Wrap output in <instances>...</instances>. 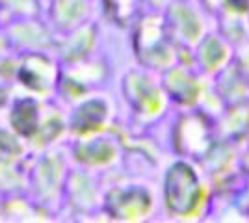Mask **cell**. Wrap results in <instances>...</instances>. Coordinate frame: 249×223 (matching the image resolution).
Returning a JSON list of instances; mask_svg holds the SVG:
<instances>
[{"mask_svg":"<svg viewBox=\"0 0 249 223\" xmlns=\"http://www.w3.org/2000/svg\"><path fill=\"white\" fill-rule=\"evenodd\" d=\"M34 119H36V114H34V104L24 101V103H19V106L13 114V123L17 125V128L28 134L34 130Z\"/></svg>","mask_w":249,"mask_h":223,"instance_id":"obj_1","label":"cell"}]
</instances>
